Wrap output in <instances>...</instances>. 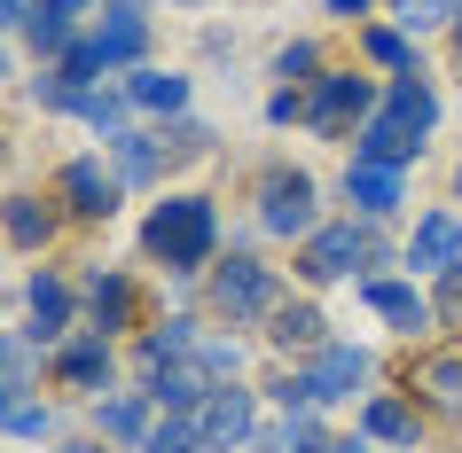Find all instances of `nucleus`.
Masks as SVG:
<instances>
[{"instance_id": "f257e3e1", "label": "nucleus", "mask_w": 462, "mask_h": 453, "mask_svg": "<svg viewBox=\"0 0 462 453\" xmlns=\"http://www.w3.org/2000/svg\"><path fill=\"white\" fill-rule=\"evenodd\" d=\"M142 250L157 266H165L172 282H189V274H204V266H219V204L196 188H172L149 204L142 219Z\"/></svg>"}, {"instance_id": "f03ea898", "label": "nucleus", "mask_w": 462, "mask_h": 453, "mask_svg": "<svg viewBox=\"0 0 462 453\" xmlns=\"http://www.w3.org/2000/svg\"><path fill=\"white\" fill-rule=\"evenodd\" d=\"M368 266H392V242L376 227H361V219H321L314 235L298 242V282L306 289H337L353 274H368Z\"/></svg>"}, {"instance_id": "7ed1b4c3", "label": "nucleus", "mask_w": 462, "mask_h": 453, "mask_svg": "<svg viewBox=\"0 0 462 453\" xmlns=\"http://www.w3.org/2000/svg\"><path fill=\"white\" fill-rule=\"evenodd\" d=\"M204 297H212V313L227 329H251V321H267V313L282 305V274H274L267 258H227V266H212Z\"/></svg>"}, {"instance_id": "20e7f679", "label": "nucleus", "mask_w": 462, "mask_h": 453, "mask_svg": "<svg viewBox=\"0 0 462 453\" xmlns=\"http://www.w3.org/2000/svg\"><path fill=\"white\" fill-rule=\"evenodd\" d=\"M259 235H274V242H306L321 227L314 219V204H321V188H314V172H298V165H274V172H259Z\"/></svg>"}, {"instance_id": "39448f33", "label": "nucleus", "mask_w": 462, "mask_h": 453, "mask_svg": "<svg viewBox=\"0 0 462 453\" xmlns=\"http://www.w3.org/2000/svg\"><path fill=\"white\" fill-rule=\"evenodd\" d=\"M376 102H384V86L361 71H321L314 86H306V125L314 133H361L368 118H376Z\"/></svg>"}, {"instance_id": "423d86ee", "label": "nucleus", "mask_w": 462, "mask_h": 453, "mask_svg": "<svg viewBox=\"0 0 462 453\" xmlns=\"http://www.w3.org/2000/svg\"><path fill=\"white\" fill-rule=\"evenodd\" d=\"M361 305L376 313L392 336H408V344L439 336V305H431V289L415 282V274H361Z\"/></svg>"}, {"instance_id": "0eeeda50", "label": "nucleus", "mask_w": 462, "mask_h": 453, "mask_svg": "<svg viewBox=\"0 0 462 453\" xmlns=\"http://www.w3.org/2000/svg\"><path fill=\"white\" fill-rule=\"evenodd\" d=\"M259 399H251L244 383H219L212 399L196 406V446L204 453H244V446H259Z\"/></svg>"}, {"instance_id": "6e6552de", "label": "nucleus", "mask_w": 462, "mask_h": 453, "mask_svg": "<svg viewBox=\"0 0 462 453\" xmlns=\"http://www.w3.org/2000/svg\"><path fill=\"white\" fill-rule=\"evenodd\" d=\"M368 383H376V359L361 352V344H321L314 359H306V391H314V414L321 406H345V399H368Z\"/></svg>"}, {"instance_id": "1a4fd4ad", "label": "nucleus", "mask_w": 462, "mask_h": 453, "mask_svg": "<svg viewBox=\"0 0 462 453\" xmlns=\"http://www.w3.org/2000/svg\"><path fill=\"white\" fill-rule=\"evenodd\" d=\"M79 305H87L95 336H125L142 321V289H134L125 266H87V274H79Z\"/></svg>"}, {"instance_id": "9d476101", "label": "nucleus", "mask_w": 462, "mask_h": 453, "mask_svg": "<svg viewBox=\"0 0 462 453\" xmlns=\"http://www.w3.org/2000/svg\"><path fill=\"white\" fill-rule=\"evenodd\" d=\"M400 266L415 282H439L447 266H462V212H415L408 242H400Z\"/></svg>"}, {"instance_id": "9b49d317", "label": "nucleus", "mask_w": 462, "mask_h": 453, "mask_svg": "<svg viewBox=\"0 0 462 453\" xmlns=\"http://www.w3.org/2000/svg\"><path fill=\"white\" fill-rule=\"evenodd\" d=\"M87 48H95L102 78H110V71H142V55H149V8L110 0V8H102V24L87 32Z\"/></svg>"}, {"instance_id": "f8f14e48", "label": "nucleus", "mask_w": 462, "mask_h": 453, "mask_svg": "<svg viewBox=\"0 0 462 453\" xmlns=\"http://www.w3.org/2000/svg\"><path fill=\"white\" fill-rule=\"evenodd\" d=\"M55 204H63L71 219H110L125 204V180L102 165V157H71V165L55 172Z\"/></svg>"}, {"instance_id": "ddd939ff", "label": "nucleus", "mask_w": 462, "mask_h": 453, "mask_svg": "<svg viewBox=\"0 0 462 453\" xmlns=\"http://www.w3.org/2000/svg\"><path fill=\"white\" fill-rule=\"evenodd\" d=\"M345 204H353V219L361 227H384V219L408 212V172H392V165H345Z\"/></svg>"}, {"instance_id": "4468645a", "label": "nucleus", "mask_w": 462, "mask_h": 453, "mask_svg": "<svg viewBox=\"0 0 462 453\" xmlns=\"http://www.w3.org/2000/svg\"><path fill=\"white\" fill-rule=\"evenodd\" d=\"M376 110H384V118L400 125V133L431 141V133H439V110H447V102H439L431 71H400V78H384V102H376Z\"/></svg>"}, {"instance_id": "2eb2a0df", "label": "nucleus", "mask_w": 462, "mask_h": 453, "mask_svg": "<svg viewBox=\"0 0 462 453\" xmlns=\"http://www.w3.org/2000/svg\"><path fill=\"white\" fill-rule=\"evenodd\" d=\"M24 313H32V336L40 344H71V313H79V297H71V282L55 274V266H40V274H24Z\"/></svg>"}, {"instance_id": "dca6fc26", "label": "nucleus", "mask_w": 462, "mask_h": 453, "mask_svg": "<svg viewBox=\"0 0 462 453\" xmlns=\"http://www.w3.org/2000/svg\"><path fill=\"white\" fill-rule=\"evenodd\" d=\"M55 383L63 391H79V399H102L110 391V336H95V329H79L71 344H55Z\"/></svg>"}, {"instance_id": "f3484780", "label": "nucleus", "mask_w": 462, "mask_h": 453, "mask_svg": "<svg viewBox=\"0 0 462 453\" xmlns=\"http://www.w3.org/2000/svg\"><path fill=\"white\" fill-rule=\"evenodd\" d=\"M142 391L157 399V414H196V406L212 399L219 383L196 367V359H157V367H142Z\"/></svg>"}, {"instance_id": "a211bd4d", "label": "nucleus", "mask_w": 462, "mask_h": 453, "mask_svg": "<svg viewBox=\"0 0 462 453\" xmlns=\"http://www.w3.org/2000/svg\"><path fill=\"white\" fill-rule=\"evenodd\" d=\"M423 430H431V414L415 399H400V391H368L361 399V438H376V446H423Z\"/></svg>"}, {"instance_id": "6ab92c4d", "label": "nucleus", "mask_w": 462, "mask_h": 453, "mask_svg": "<svg viewBox=\"0 0 462 453\" xmlns=\"http://www.w3.org/2000/svg\"><path fill=\"white\" fill-rule=\"evenodd\" d=\"M408 391H423V406H439V414H462V344H431L415 359Z\"/></svg>"}, {"instance_id": "aec40b11", "label": "nucleus", "mask_w": 462, "mask_h": 453, "mask_svg": "<svg viewBox=\"0 0 462 453\" xmlns=\"http://www.w3.org/2000/svg\"><path fill=\"white\" fill-rule=\"evenodd\" d=\"M149 422H157V399H149V391H102L95 399V430L118 438V446H142Z\"/></svg>"}, {"instance_id": "412c9836", "label": "nucleus", "mask_w": 462, "mask_h": 453, "mask_svg": "<svg viewBox=\"0 0 462 453\" xmlns=\"http://www.w3.org/2000/svg\"><path fill=\"white\" fill-rule=\"evenodd\" d=\"M55 227H63V219H55L48 195H0V235L16 242V250H48Z\"/></svg>"}, {"instance_id": "4be33fe9", "label": "nucleus", "mask_w": 462, "mask_h": 453, "mask_svg": "<svg viewBox=\"0 0 462 453\" xmlns=\"http://www.w3.org/2000/svg\"><path fill=\"white\" fill-rule=\"evenodd\" d=\"M165 141H157V133H110V172H118L125 188H157V180H165Z\"/></svg>"}, {"instance_id": "5701e85b", "label": "nucleus", "mask_w": 462, "mask_h": 453, "mask_svg": "<svg viewBox=\"0 0 462 453\" xmlns=\"http://www.w3.org/2000/svg\"><path fill=\"white\" fill-rule=\"evenodd\" d=\"M125 102L134 110H149V118H189V78L180 71H125Z\"/></svg>"}, {"instance_id": "b1692460", "label": "nucleus", "mask_w": 462, "mask_h": 453, "mask_svg": "<svg viewBox=\"0 0 462 453\" xmlns=\"http://www.w3.org/2000/svg\"><path fill=\"white\" fill-rule=\"evenodd\" d=\"M353 157H361V165H392V172H408L415 157H423V141H415V133H400V125L376 110V118L353 133Z\"/></svg>"}, {"instance_id": "393cba45", "label": "nucleus", "mask_w": 462, "mask_h": 453, "mask_svg": "<svg viewBox=\"0 0 462 453\" xmlns=\"http://www.w3.org/2000/svg\"><path fill=\"white\" fill-rule=\"evenodd\" d=\"M267 344L274 352H321V344H329V321H321L314 305H291V297H282V305L267 313Z\"/></svg>"}, {"instance_id": "a878e982", "label": "nucleus", "mask_w": 462, "mask_h": 453, "mask_svg": "<svg viewBox=\"0 0 462 453\" xmlns=\"http://www.w3.org/2000/svg\"><path fill=\"white\" fill-rule=\"evenodd\" d=\"M361 55H368V63H376L384 78H400V71H423V63H415V40H408L400 24H361Z\"/></svg>"}, {"instance_id": "bb28decb", "label": "nucleus", "mask_w": 462, "mask_h": 453, "mask_svg": "<svg viewBox=\"0 0 462 453\" xmlns=\"http://www.w3.org/2000/svg\"><path fill=\"white\" fill-rule=\"evenodd\" d=\"M196 344H204V329H196L189 313H165V321L142 336V367H157V359H189Z\"/></svg>"}, {"instance_id": "cd10ccee", "label": "nucleus", "mask_w": 462, "mask_h": 453, "mask_svg": "<svg viewBox=\"0 0 462 453\" xmlns=\"http://www.w3.org/2000/svg\"><path fill=\"white\" fill-rule=\"evenodd\" d=\"M259 453H329V430L314 414H282V422L259 430Z\"/></svg>"}, {"instance_id": "c85d7f7f", "label": "nucleus", "mask_w": 462, "mask_h": 453, "mask_svg": "<svg viewBox=\"0 0 462 453\" xmlns=\"http://www.w3.org/2000/svg\"><path fill=\"white\" fill-rule=\"evenodd\" d=\"M40 359H55V352H48V344H40L32 329H8V336H0V376L16 383V391H24L32 376H40Z\"/></svg>"}, {"instance_id": "c756f323", "label": "nucleus", "mask_w": 462, "mask_h": 453, "mask_svg": "<svg viewBox=\"0 0 462 453\" xmlns=\"http://www.w3.org/2000/svg\"><path fill=\"white\" fill-rule=\"evenodd\" d=\"M455 8H462V0H392V24L408 32V40H423V32L455 24Z\"/></svg>"}, {"instance_id": "7c9ffc66", "label": "nucleus", "mask_w": 462, "mask_h": 453, "mask_svg": "<svg viewBox=\"0 0 462 453\" xmlns=\"http://www.w3.org/2000/svg\"><path fill=\"white\" fill-rule=\"evenodd\" d=\"M321 71H329V63H321L314 40H291V48H274V78H282V86H314Z\"/></svg>"}, {"instance_id": "2f4dec72", "label": "nucleus", "mask_w": 462, "mask_h": 453, "mask_svg": "<svg viewBox=\"0 0 462 453\" xmlns=\"http://www.w3.org/2000/svg\"><path fill=\"white\" fill-rule=\"evenodd\" d=\"M189 359H196V367H204L212 383H236V376H244V344H236V336H204Z\"/></svg>"}, {"instance_id": "473e14b6", "label": "nucleus", "mask_w": 462, "mask_h": 453, "mask_svg": "<svg viewBox=\"0 0 462 453\" xmlns=\"http://www.w3.org/2000/svg\"><path fill=\"white\" fill-rule=\"evenodd\" d=\"M134 453H204V446H196V414H165V422H149V438Z\"/></svg>"}, {"instance_id": "72a5a7b5", "label": "nucleus", "mask_w": 462, "mask_h": 453, "mask_svg": "<svg viewBox=\"0 0 462 453\" xmlns=\"http://www.w3.org/2000/svg\"><path fill=\"white\" fill-rule=\"evenodd\" d=\"M0 430H8V438H55V406L48 399H16L0 414Z\"/></svg>"}, {"instance_id": "f704fd0d", "label": "nucleus", "mask_w": 462, "mask_h": 453, "mask_svg": "<svg viewBox=\"0 0 462 453\" xmlns=\"http://www.w3.org/2000/svg\"><path fill=\"white\" fill-rule=\"evenodd\" d=\"M79 95H87V86H71V78L55 71V63H48L40 78H32V102H40V110H63V118H71V110H79Z\"/></svg>"}, {"instance_id": "c9c22d12", "label": "nucleus", "mask_w": 462, "mask_h": 453, "mask_svg": "<svg viewBox=\"0 0 462 453\" xmlns=\"http://www.w3.org/2000/svg\"><path fill=\"white\" fill-rule=\"evenodd\" d=\"M431 305H439V329H462V266H447V274H439Z\"/></svg>"}, {"instance_id": "e433bc0d", "label": "nucleus", "mask_w": 462, "mask_h": 453, "mask_svg": "<svg viewBox=\"0 0 462 453\" xmlns=\"http://www.w3.org/2000/svg\"><path fill=\"white\" fill-rule=\"evenodd\" d=\"M157 141H165V157H204V149H212V133H204L196 118H172V133H157Z\"/></svg>"}, {"instance_id": "4c0bfd02", "label": "nucleus", "mask_w": 462, "mask_h": 453, "mask_svg": "<svg viewBox=\"0 0 462 453\" xmlns=\"http://www.w3.org/2000/svg\"><path fill=\"white\" fill-rule=\"evenodd\" d=\"M267 118L274 125H306V95H298V86H274V95H267Z\"/></svg>"}, {"instance_id": "58836bf2", "label": "nucleus", "mask_w": 462, "mask_h": 453, "mask_svg": "<svg viewBox=\"0 0 462 453\" xmlns=\"http://www.w3.org/2000/svg\"><path fill=\"white\" fill-rule=\"evenodd\" d=\"M40 8H48V16H63V24H87V16H95V8H110V0H40Z\"/></svg>"}, {"instance_id": "ea45409f", "label": "nucleus", "mask_w": 462, "mask_h": 453, "mask_svg": "<svg viewBox=\"0 0 462 453\" xmlns=\"http://www.w3.org/2000/svg\"><path fill=\"white\" fill-rule=\"evenodd\" d=\"M321 8H329V16H353V24H361V16L376 8V0H321Z\"/></svg>"}, {"instance_id": "a19ab883", "label": "nucleus", "mask_w": 462, "mask_h": 453, "mask_svg": "<svg viewBox=\"0 0 462 453\" xmlns=\"http://www.w3.org/2000/svg\"><path fill=\"white\" fill-rule=\"evenodd\" d=\"M329 453H376V438H329Z\"/></svg>"}, {"instance_id": "79ce46f5", "label": "nucleus", "mask_w": 462, "mask_h": 453, "mask_svg": "<svg viewBox=\"0 0 462 453\" xmlns=\"http://www.w3.org/2000/svg\"><path fill=\"white\" fill-rule=\"evenodd\" d=\"M8 406H16V383H8V376H0V414H8Z\"/></svg>"}, {"instance_id": "37998d69", "label": "nucleus", "mask_w": 462, "mask_h": 453, "mask_svg": "<svg viewBox=\"0 0 462 453\" xmlns=\"http://www.w3.org/2000/svg\"><path fill=\"white\" fill-rule=\"evenodd\" d=\"M447 40H455V48H462V8H455V24H447Z\"/></svg>"}, {"instance_id": "c03bdc74", "label": "nucleus", "mask_w": 462, "mask_h": 453, "mask_svg": "<svg viewBox=\"0 0 462 453\" xmlns=\"http://www.w3.org/2000/svg\"><path fill=\"white\" fill-rule=\"evenodd\" d=\"M55 453H102V446H55Z\"/></svg>"}, {"instance_id": "a18cd8bd", "label": "nucleus", "mask_w": 462, "mask_h": 453, "mask_svg": "<svg viewBox=\"0 0 462 453\" xmlns=\"http://www.w3.org/2000/svg\"><path fill=\"white\" fill-rule=\"evenodd\" d=\"M455 195H462V165H455Z\"/></svg>"}, {"instance_id": "49530a36", "label": "nucleus", "mask_w": 462, "mask_h": 453, "mask_svg": "<svg viewBox=\"0 0 462 453\" xmlns=\"http://www.w3.org/2000/svg\"><path fill=\"white\" fill-rule=\"evenodd\" d=\"M0 157H8V141H0Z\"/></svg>"}]
</instances>
